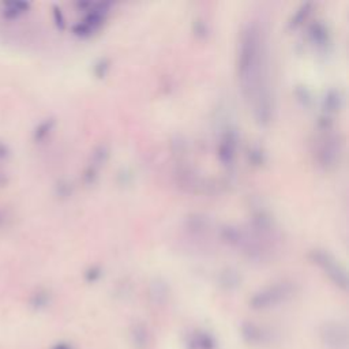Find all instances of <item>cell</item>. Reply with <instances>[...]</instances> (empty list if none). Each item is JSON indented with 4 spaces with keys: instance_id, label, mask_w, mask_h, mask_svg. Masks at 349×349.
I'll use <instances>...</instances> for the list:
<instances>
[{
    "instance_id": "1",
    "label": "cell",
    "mask_w": 349,
    "mask_h": 349,
    "mask_svg": "<svg viewBox=\"0 0 349 349\" xmlns=\"http://www.w3.org/2000/svg\"><path fill=\"white\" fill-rule=\"evenodd\" d=\"M237 75L247 100L253 101L259 121L271 117V94L263 33L258 24H248L241 33L237 52Z\"/></svg>"
},
{
    "instance_id": "2",
    "label": "cell",
    "mask_w": 349,
    "mask_h": 349,
    "mask_svg": "<svg viewBox=\"0 0 349 349\" xmlns=\"http://www.w3.org/2000/svg\"><path fill=\"white\" fill-rule=\"evenodd\" d=\"M311 257H313L314 261H315L338 285H343V287L347 285L345 271H344V269L340 266L337 261L333 258L331 254L322 251V250H315V251H313V254H311Z\"/></svg>"
},
{
    "instance_id": "3",
    "label": "cell",
    "mask_w": 349,
    "mask_h": 349,
    "mask_svg": "<svg viewBox=\"0 0 349 349\" xmlns=\"http://www.w3.org/2000/svg\"><path fill=\"white\" fill-rule=\"evenodd\" d=\"M289 293L288 285H274L271 288H267L262 292H259L258 295L251 301L253 307L255 308H266L277 304L281 300H284Z\"/></svg>"
},
{
    "instance_id": "4",
    "label": "cell",
    "mask_w": 349,
    "mask_h": 349,
    "mask_svg": "<svg viewBox=\"0 0 349 349\" xmlns=\"http://www.w3.org/2000/svg\"><path fill=\"white\" fill-rule=\"evenodd\" d=\"M323 340L329 347L334 348H343L347 345V330L345 327L338 325H331L326 327V330L322 333Z\"/></svg>"
},
{
    "instance_id": "5",
    "label": "cell",
    "mask_w": 349,
    "mask_h": 349,
    "mask_svg": "<svg viewBox=\"0 0 349 349\" xmlns=\"http://www.w3.org/2000/svg\"><path fill=\"white\" fill-rule=\"evenodd\" d=\"M54 349H71V347L67 344H58L56 347H54Z\"/></svg>"
}]
</instances>
